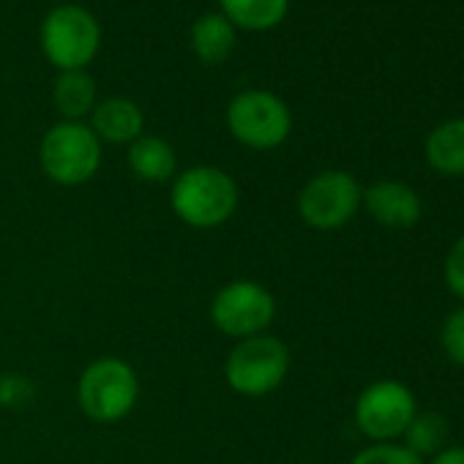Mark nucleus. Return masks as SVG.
Wrapping results in <instances>:
<instances>
[{"instance_id": "f257e3e1", "label": "nucleus", "mask_w": 464, "mask_h": 464, "mask_svg": "<svg viewBox=\"0 0 464 464\" xmlns=\"http://www.w3.org/2000/svg\"><path fill=\"white\" fill-rule=\"evenodd\" d=\"M238 183L213 164H197L172 178L169 208L191 229H216L238 210Z\"/></svg>"}, {"instance_id": "f03ea898", "label": "nucleus", "mask_w": 464, "mask_h": 464, "mask_svg": "<svg viewBox=\"0 0 464 464\" xmlns=\"http://www.w3.org/2000/svg\"><path fill=\"white\" fill-rule=\"evenodd\" d=\"M39 42L44 58L58 72H82L99 55L102 25L91 9L80 4H61L42 20Z\"/></svg>"}, {"instance_id": "7ed1b4c3", "label": "nucleus", "mask_w": 464, "mask_h": 464, "mask_svg": "<svg viewBox=\"0 0 464 464\" xmlns=\"http://www.w3.org/2000/svg\"><path fill=\"white\" fill-rule=\"evenodd\" d=\"M140 399V377L134 366L123 358H96L88 363L77 382L80 410L93 423L123 420Z\"/></svg>"}, {"instance_id": "20e7f679", "label": "nucleus", "mask_w": 464, "mask_h": 464, "mask_svg": "<svg viewBox=\"0 0 464 464\" xmlns=\"http://www.w3.org/2000/svg\"><path fill=\"white\" fill-rule=\"evenodd\" d=\"M42 172L66 188L88 183L102 167V142L82 121H61L39 142Z\"/></svg>"}, {"instance_id": "39448f33", "label": "nucleus", "mask_w": 464, "mask_h": 464, "mask_svg": "<svg viewBox=\"0 0 464 464\" xmlns=\"http://www.w3.org/2000/svg\"><path fill=\"white\" fill-rule=\"evenodd\" d=\"M290 374V350L279 336L260 334L241 339L224 361L227 385L249 399L274 393Z\"/></svg>"}, {"instance_id": "423d86ee", "label": "nucleus", "mask_w": 464, "mask_h": 464, "mask_svg": "<svg viewBox=\"0 0 464 464\" xmlns=\"http://www.w3.org/2000/svg\"><path fill=\"white\" fill-rule=\"evenodd\" d=\"M227 129L252 150H276L293 131V112L274 91L249 88L232 96L227 107Z\"/></svg>"}, {"instance_id": "0eeeda50", "label": "nucleus", "mask_w": 464, "mask_h": 464, "mask_svg": "<svg viewBox=\"0 0 464 464\" xmlns=\"http://www.w3.org/2000/svg\"><path fill=\"white\" fill-rule=\"evenodd\" d=\"M276 320L274 293L252 279H236L224 285L210 301V323L229 339L260 336Z\"/></svg>"}, {"instance_id": "6e6552de", "label": "nucleus", "mask_w": 464, "mask_h": 464, "mask_svg": "<svg viewBox=\"0 0 464 464\" xmlns=\"http://www.w3.org/2000/svg\"><path fill=\"white\" fill-rule=\"evenodd\" d=\"M363 188L344 169H325L309 178L298 194V213L306 227L334 232L347 227L361 210Z\"/></svg>"}, {"instance_id": "1a4fd4ad", "label": "nucleus", "mask_w": 464, "mask_h": 464, "mask_svg": "<svg viewBox=\"0 0 464 464\" xmlns=\"http://www.w3.org/2000/svg\"><path fill=\"white\" fill-rule=\"evenodd\" d=\"M418 412L415 393L399 380H377L361 391L353 407L355 426L372 442H396Z\"/></svg>"}, {"instance_id": "9d476101", "label": "nucleus", "mask_w": 464, "mask_h": 464, "mask_svg": "<svg viewBox=\"0 0 464 464\" xmlns=\"http://www.w3.org/2000/svg\"><path fill=\"white\" fill-rule=\"evenodd\" d=\"M366 213L385 229H410L423 216V202L418 191L401 180H377L363 188Z\"/></svg>"}, {"instance_id": "9b49d317", "label": "nucleus", "mask_w": 464, "mask_h": 464, "mask_svg": "<svg viewBox=\"0 0 464 464\" xmlns=\"http://www.w3.org/2000/svg\"><path fill=\"white\" fill-rule=\"evenodd\" d=\"M93 134L99 137V142H110V145H131L134 140L142 137L145 129V115L140 110V104L134 99L126 96H110L104 102H99L91 112V123Z\"/></svg>"}, {"instance_id": "f8f14e48", "label": "nucleus", "mask_w": 464, "mask_h": 464, "mask_svg": "<svg viewBox=\"0 0 464 464\" xmlns=\"http://www.w3.org/2000/svg\"><path fill=\"white\" fill-rule=\"evenodd\" d=\"M126 164L134 178L145 183H167L178 172V153L175 148L156 134H142L129 145Z\"/></svg>"}, {"instance_id": "ddd939ff", "label": "nucleus", "mask_w": 464, "mask_h": 464, "mask_svg": "<svg viewBox=\"0 0 464 464\" xmlns=\"http://www.w3.org/2000/svg\"><path fill=\"white\" fill-rule=\"evenodd\" d=\"M188 42H191V53L199 58V63L218 66L232 55V50H236L238 31L221 12H208L199 20H194Z\"/></svg>"}, {"instance_id": "4468645a", "label": "nucleus", "mask_w": 464, "mask_h": 464, "mask_svg": "<svg viewBox=\"0 0 464 464\" xmlns=\"http://www.w3.org/2000/svg\"><path fill=\"white\" fill-rule=\"evenodd\" d=\"M426 164L445 178H464V118L434 126L423 142Z\"/></svg>"}, {"instance_id": "2eb2a0df", "label": "nucleus", "mask_w": 464, "mask_h": 464, "mask_svg": "<svg viewBox=\"0 0 464 464\" xmlns=\"http://www.w3.org/2000/svg\"><path fill=\"white\" fill-rule=\"evenodd\" d=\"M218 12L236 25V31L263 34L285 23L290 0H218Z\"/></svg>"}, {"instance_id": "dca6fc26", "label": "nucleus", "mask_w": 464, "mask_h": 464, "mask_svg": "<svg viewBox=\"0 0 464 464\" xmlns=\"http://www.w3.org/2000/svg\"><path fill=\"white\" fill-rule=\"evenodd\" d=\"M53 102L58 107V112L63 115V121H85L96 102V82L93 77L82 69V72H61L55 85H53Z\"/></svg>"}, {"instance_id": "f3484780", "label": "nucleus", "mask_w": 464, "mask_h": 464, "mask_svg": "<svg viewBox=\"0 0 464 464\" xmlns=\"http://www.w3.org/2000/svg\"><path fill=\"white\" fill-rule=\"evenodd\" d=\"M448 420L442 412L426 410V412H415V418L410 420L407 431L401 434V445H407L415 456H420L423 461L431 459L434 453H440L448 442Z\"/></svg>"}, {"instance_id": "a211bd4d", "label": "nucleus", "mask_w": 464, "mask_h": 464, "mask_svg": "<svg viewBox=\"0 0 464 464\" xmlns=\"http://www.w3.org/2000/svg\"><path fill=\"white\" fill-rule=\"evenodd\" d=\"M350 464H426L401 442H372L353 456Z\"/></svg>"}, {"instance_id": "6ab92c4d", "label": "nucleus", "mask_w": 464, "mask_h": 464, "mask_svg": "<svg viewBox=\"0 0 464 464\" xmlns=\"http://www.w3.org/2000/svg\"><path fill=\"white\" fill-rule=\"evenodd\" d=\"M440 347L450 363L464 366V306L445 314L440 325Z\"/></svg>"}, {"instance_id": "aec40b11", "label": "nucleus", "mask_w": 464, "mask_h": 464, "mask_svg": "<svg viewBox=\"0 0 464 464\" xmlns=\"http://www.w3.org/2000/svg\"><path fill=\"white\" fill-rule=\"evenodd\" d=\"M442 282H445L448 293L464 304V236H459L450 244V249L442 260Z\"/></svg>"}, {"instance_id": "412c9836", "label": "nucleus", "mask_w": 464, "mask_h": 464, "mask_svg": "<svg viewBox=\"0 0 464 464\" xmlns=\"http://www.w3.org/2000/svg\"><path fill=\"white\" fill-rule=\"evenodd\" d=\"M426 464H464V445H445Z\"/></svg>"}]
</instances>
